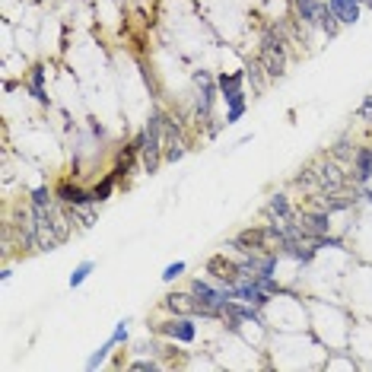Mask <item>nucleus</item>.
Here are the masks:
<instances>
[{
  "mask_svg": "<svg viewBox=\"0 0 372 372\" xmlns=\"http://www.w3.org/2000/svg\"><path fill=\"white\" fill-rule=\"evenodd\" d=\"M163 334L175 343H194L197 341V321H194V315H175L163 325Z\"/></svg>",
  "mask_w": 372,
  "mask_h": 372,
  "instance_id": "nucleus-1",
  "label": "nucleus"
},
{
  "mask_svg": "<svg viewBox=\"0 0 372 372\" xmlns=\"http://www.w3.org/2000/svg\"><path fill=\"white\" fill-rule=\"evenodd\" d=\"M283 42L270 32L268 38H264V45H261V64H264V70H268V76H280L283 74Z\"/></svg>",
  "mask_w": 372,
  "mask_h": 372,
  "instance_id": "nucleus-2",
  "label": "nucleus"
},
{
  "mask_svg": "<svg viewBox=\"0 0 372 372\" xmlns=\"http://www.w3.org/2000/svg\"><path fill=\"white\" fill-rule=\"evenodd\" d=\"M325 7L341 26H353L359 19V13H363V0H327Z\"/></svg>",
  "mask_w": 372,
  "mask_h": 372,
  "instance_id": "nucleus-3",
  "label": "nucleus"
},
{
  "mask_svg": "<svg viewBox=\"0 0 372 372\" xmlns=\"http://www.w3.org/2000/svg\"><path fill=\"white\" fill-rule=\"evenodd\" d=\"M216 92H220V86H216L210 76H201V92H197V115H201V118H210V115H213Z\"/></svg>",
  "mask_w": 372,
  "mask_h": 372,
  "instance_id": "nucleus-4",
  "label": "nucleus"
},
{
  "mask_svg": "<svg viewBox=\"0 0 372 372\" xmlns=\"http://www.w3.org/2000/svg\"><path fill=\"white\" fill-rule=\"evenodd\" d=\"M353 179H357V185H369L372 181V147L357 149V156H353Z\"/></svg>",
  "mask_w": 372,
  "mask_h": 372,
  "instance_id": "nucleus-5",
  "label": "nucleus"
},
{
  "mask_svg": "<svg viewBox=\"0 0 372 372\" xmlns=\"http://www.w3.org/2000/svg\"><path fill=\"white\" fill-rule=\"evenodd\" d=\"M293 7H296L299 19H302L305 26H318V23H321L325 3H318V0H293Z\"/></svg>",
  "mask_w": 372,
  "mask_h": 372,
  "instance_id": "nucleus-6",
  "label": "nucleus"
},
{
  "mask_svg": "<svg viewBox=\"0 0 372 372\" xmlns=\"http://www.w3.org/2000/svg\"><path fill=\"white\" fill-rule=\"evenodd\" d=\"M58 197H60L64 204H70V207H90V204H99L92 194L80 191L76 185H60V188H58Z\"/></svg>",
  "mask_w": 372,
  "mask_h": 372,
  "instance_id": "nucleus-7",
  "label": "nucleus"
},
{
  "mask_svg": "<svg viewBox=\"0 0 372 372\" xmlns=\"http://www.w3.org/2000/svg\"><path fill=\"white\" fill-rule=\"evenodd\" d=\"M302 229L309 232V236H325V232L331 229V213H327V210H321V213H305Z\"/></svg>",
  "mask_w": 372,
  "mask_h": 372,
  "instance_id": "nucleus-8",
  "label": "nucleus"
},
{
  "mask_svg": "<svg viewBox=\"0 0 372 372\" xmlns=\"http://www.w3.org/2000/svg\"><path fill=\"white\" fill-rule=\"evenodd\" d=\"M268 213L274 216L277 223H290V220H293L290 197H286V194H274V197H270V204H268Z\"/></svg>",
  "mask_w": 372,
  "mask_h": 372,
  "instance_id": "nucleus-9",
  "label": "nucleus"
},
{
  "mask_svg": "<svg viewBox=\"0 0 372 372\" xmlns=\"http://www.w3.org/2000/svg\"><path fill=\"white\" fill-rule=\"evenodd\" d=\"M26 90H29L32 99H38V102H48V92H45V67H32L29 80H26Z\"/></svg>",
  "mask_w": 372,
  "mask_h": 372,
  "instance_id": "nucleus-10",
  "label": "nucleus"
},
{
  "mask_svg": "<svg viewBox=\"0 0 372 372\" xmlns=\"http://www.w3.org/2000/svg\"><path fill=\"white\" fill-rule=\"evenodd\" d=\"M92 270H96V261H90V258H86V261H80V264H76V268H74V274H70V290H76V286H83V283H86V280H90V274H92Z\"/></svg>",
  "mask_w": 372,
  "mask_h": 372,
  "instance_id": "nucleus-11",
  "label": "nucleus"
},
{
  "mask_svg": "<svg viewBox=\"0 0 372 372\" xmlns=\"http://www.w3.org/2000/svg\"><path fill=\"white\" fill-rule=\"evenodd\" d=\"M112 350H115V343H112V341H105L99 350H92L90 359H86V369H99V366H102L105 359H108V353H112Z\"/></svg>",
  "mask_w": 372,
  "mask_h": 372,
  "instance_id": "nucleus-12",
  "label": "nucleus"
},
{
  "mask_svg": "<svg viewBox=\"0 0 372 372\" xmlns=\"http://www.w3.org/2000/svg\"><path fill=\"white\" fill-rule=\"evenodd\" d=\"M185 270H188V261H172V264H165V268H163V283L179 280Z\"/></svg>",
  "mask_w": 372,
  "mask_h": 372,
  "instance_id": "nucleus-13",
  "label": "nucleus"
},
{
  "mask_svg": "<svg viewBox=\"0 0 372 372\" xmlns=\"http://www.w3.org/2000/svg\"><path fill=\"white\" fill-rule=\"evenodd\" d=\"M112 191H115V175H108V179H102L96 188H92V197H96V201H108Z\"/></svg>",
  "mask_w": 372,
  "mask_h": 372,
  "instance_id": "nucleus-14",
  "label": "nucleus"
},
{
  "mask_svg": "<svg viewBox=\"0 0 372 372\" xmlns=\"http://www.w3.org/2000/svg\"><path fill=\"white\" fill-rule=\"evenodd\" d=\"M127 334H131V318H121L118 325H115V331H112V337H108V341H112L115 347H118V343H124V341H127Z\"/></svg>",
  "mask_w": 372,
  "mask_h": 372,
  "instance_id": "nucleus-15",
  "label": "nucleus"
},
{
  "mask_svg": "<svg viewBox=\"0 0 372 372\" xmlns=\"http://www.w3.org/2000/svg\"><path fill=\"white\" fill-rule=\"evenodd\" d=\"M32 207L35 210L51 207V191H48V188H35V191H32Z\"/></svg>",
  "mask_w": 372,
  "mask_h": 372,
  "instance_id": "nucleus-16",
  "label": "nucleus"
},
{
  "mask_svg": "<svg viewBox=\"0 0 372 372\" xmlns=\"http://www.w3.org/2000/svg\"><path fill=\"white\" fill-rule=\"evenodd\" d=\"M245 112H248V105H232V108H226V121H223V124H238V121L245 118Z\"/></svg>",
  "mask_w": 372,
  "mask_h": 372,
  "instance_id": "nucleus-17",
  "label": "nucleus"
},
{
  "mask_svg": "<svg viewBox=\"0 0 372 372\" xmlns=\"http://www.w3.org/2000/svg\"><path fill=\"white\" fill-rule=\"evenodd\" d=\"M359 118H369L372 121V96L363 99V105H359Z\"/></svg>",
  "mask_w": 372,
  "mask_h": 372,
  "instance_id": "nucleus-18",
  "label": "nucleus"
},
{
  "mask_svg": "<svg viewBox=\"0 0 372 372\" xmlns=\"http://www.w3.org/2000/svg\"><path fill=\"white\" fill-rule=\"evenodd\" d=\"M131 369H156V363H153V359H134Z\"/></svg>",
  "mask_w": 372,
  "mask_h": 372,
  "instance_id": "nucleus-19",
  "label": "nucleus"
}]
</instances>
